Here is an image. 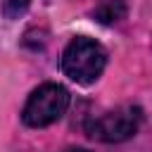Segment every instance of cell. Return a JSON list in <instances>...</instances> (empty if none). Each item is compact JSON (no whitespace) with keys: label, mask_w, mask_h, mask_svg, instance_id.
Returning a JSON list of instances; mask_svg holds the SVG:
<instances>
[{"label":"cell","mask_w":152,"mask_h":152,"mask_svg":"<svg viewBox=\"0 0 152 152\" xmlns=\"http://www.w3.org/2000/svg\"><path fill=\"white\" fill-rule=\"evenodd\" d=\"M69 107V90L59 83H43L36 88L21 112V119L31 128H45L64 116Z\"/></svg>","instance_id":"2"},{"label":"cell","mask_w":152,"mask_h":152,"mask_svg":"<svg viewBox=\"0 0 152 152\" xmlns=\"http://www.w3.org/2000/svg\"><path fill=\"white\" fill-rule=\"evenodd\" d=\"M104 66H107V50L88 36H76L64 48L62 69L71 81L81 86L95 83L100 74L104 71Z\"/></svg>","instance_id":"1"},{"label":"cell","mask_w":152,"mask_h":152,"mask_svg":"<svg viewBox=\"0 0 152 152\" xmlns=\"http://www.w3.org/2000/svg\"><path fill=\"white\" fill-rule=\"evenodd\" d=\"M95 17L102 24H114V21H119V19L126 17V7H124L121 0H107V2H102L95 10Z\"/></svg>","instance_id":"4"},{"label":"cell","mask_w":152,"mask_h":152,"mask_svg":"<svg viewBox=\"0 0 152 152\" xmlns=\"http://www.w3.org/2000/svg\"><path fill=\"white\" fill-rule=\"evenodd\" d=\"M66 152H88V150H78V147H76V150H66Z\"/></svg>","instance_id":"6"},{"label":"cell","mask_w":152,"mask_h":152,"mask_svg":"<svg viewBox=\"0 0 152 152\" xmlns=\"http://www.w3.org/2000/svg\"><path fill=\"white\" fill-rule=\"evenodd\" d=\"M26 7H28V0H5L2 2V12L10 19H17L19 14H24Z\"/></svg>","instance_id":"5"},{"label":"cell","mask_w":152,"mask_h":152,"mask_svg":"<svg viewBox=\"0 0 152 152\" xmlns=\"http://www.w3.org/2000/svg\"><path fill=\"white\" fill-rule=\"evenodd\" d=\"M142 124V109L135 104H121L88 121V135L102 142H124L138 133Z\"/></svg>","instance_id":"3"}]
</instances>
